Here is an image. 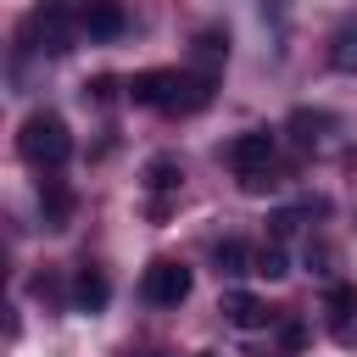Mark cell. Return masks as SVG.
I'll return each mask as SVG.
<instances>
[{
    "label": "cell",
    "mask_w": 357,
    "mask_h": 357,
    "mask_svg": "<svg viewBox=\"0 0 357 357\" xmlns=\"http://www.w3.org/2000/svg\"><path fill=\"white\" fill-rule=\"evenodd\" d=\"M212 73L201 67H151L128 78V100L134 106H156V112H201L212 100Z\"/></svg>",
    "instance_id": "obj_1"
},
{
    "label": "cell",
    "mask_w": 357,
    "mask_h": 357,
    "mask_svg": "<svg viewBox=\"0 0 357 357\" xmlns=\"http://www.w3.org/2000/svg\"><path fill=\"white\" fill-rule=\"evenodd\" d=\"M17 151H22L39 173H50V167H61V162L73 156V134H67V123H61L56 112H28L22 128H17Z\"/></svg>",
    "instance_id": "obj_2"
},
{
    "label": "cell",
    "mask_w": 357,
    "mask_h": 357,
    "mask_svg": "<svg viewBox=\"0 0 357 357\" xmlns=\"http://www.w3.org/2000/svg\"><path fill=\"white\" fill-rule=\"evenodd\" d=\"M73 28H78V0H39L22 17V45L61 56V50H73Z\"/></svg>",
    "instance_id": "obj_3"
},
{
    "label": "cell",
    "mask_w": 357,
    "mask_h": 357,
    "mask_svg": "<svg viewBox=\"0 0 357 357\" xmlns=\"http://www.w3.org/2000/svg\"><path fill=\"white\" fill-rule=\"evenodd\" d=\"M139 296H145L151 307H178V301L190 296V268L173 262V257H156V262L145 268V279H139Z\"/></svg>",
    "instance_id": "obj_4"
},
{
    "label": "cell",
    "mask_w": 357,
    "mask_h": 357,
    "mask_svg": "<svg viewBox=\"0 0 357 357\" xmlns=\"http://www.w3.org/2000/svg\"><path fill=\"white\" fill-rule=\"evenodd\" d=\"M223 162H229L234 173L273 167V134H268V128H245V134H234V139H229V151H223Z\"/></svg>",
    "instance_id": "obj_5"
},
{
    "label": "cell",
    "mask_w": 357,
    "mask_h": 357,
    "mask_svg": "<svg viewBox=\"0 0 357 357\" xmlns=\"http://www.w3.org/2000/svg\"><path fill=\"white\" fill-rule=\"evenodd\" d=\"M78 28H84L89 39H117V33L128 28V17H123L117 0H78Z\"/></svg>",
    "instance_id": "obj_6"
},
{
    "label": "cell",
    "mask_w": 357,
    "mask_h": 357,
    "mask_svg": "<svg viewBox=\"0 0 357 357\" xmlns=\"http://www.w3.org/2000/svg\"><path fill=\"white\" fill-rule=\"evenodd\" d=\"M223 318H229L234 329H257V324H268V307H262L251 290H229V296H223Z\"/></svg>",
    "instance_id": "obj_7"
},
{
    "label": "cell",
    "mask_w": 357,
    "mask_h": 357,
    "mask_svg": "<svg viewBox=\"0 0 357 357\" xmlns=\"http://www.w3.org/2000/svg\"><path fill=\"white\" fill-rule=\"evenodd\" d=\"M39 206H45V223H50V229H67V218H73V190L56 184V178H45V184H39Z\"/></svg>",
    "instance_id": "obj_8"
},
{
    "label": "cell",
    "mask_w": 357,
    "mask_h": 357,
    "mask_svg": "<svg viewBox=\"0 0 357 357\" xmlns=\"http://www.w3.org/2000/svg\"><path fill=\"white\" fill-rule=\"evenodd\" d=\"M223 56H229V33H218V28H201V33H195V67L218 78Z\"/></svg>",
    "instance_id": "obj_9"
},
{
    "label": "cell",
    "mask_w": 357,
    "mask_h": 357,
    "mask_svg": "<svg viewBox=\"0 0 357 357\" xmlns=\"http://www.w3.org/2000/svg\"><path fill=\"white\" fill-rule=\"evenodd\" d=\"M218 273H257V251L245 240H223L218 245Z\"/></svg>",
    "instance_id": "obj_10"
},
{
    "label": "cell",
    "mask_w": 357,
    "mask_h": 357,
    "mask_svg": "<svg viewBox=\"0 0 357 357\" xmlns=\"http://www.w3.org/2000/svg\"><path fill=\"white\" fill-rule=\"evenodd\" d=\"M324 307H329V329L346 340V318H351V307H357V290H351V284H329Z\"/></svg>",
    "instance_id": "obj_11"
},
{
    "label": "cell",
    "mask_w": 357,
    "mask_h": 357,
    "mask_svg": "<svg viewBox=\"0 0 357 357\" xmlns=\"http://www.w3.org/2000/svg\"><path fill=\"white\" fill-rule=\"evenodd\" d=\"M329 67H335V73H357V28H351V22L335 28V39H329Z\"/></svg>",
    "instance_id": "obj_12"
},
{
    "label": "cell",
    "mask_w": 357,
    "mask_h": 357,
    "mask_svg": "<svg viewBox=\"0 0 357 357\" xmlns=\"http://www.w3.org/2000/svg\"><path fill=\"white\" fill-rule=\"evenodd\" d=\"M73 301H78L84 312H100V307H106V279H100L95 268H84L78 284H73Z\"/></svg>",
    "instance_id": "obj_13"
},
{
    "label": "cell",
    "mask_w": 357,
    "mask_h": 357,
    "mask_svg": "<svg viewBox=\"0 0 357 357\" xmlns=\"http://www.w3.org/2000/svg\"><path fill=\"white\" fill-rule=\"evenodd\" d=\"M178 178H184V167H178L173 156H156V162L145 167V184H151V190H178Z\"/></svg>",
    "instance_id": "obj_14"
},
{
    "label": "cell",
    "mask_w": 357,
    "mask_h": 357,
    "mask_svg": "<svg viewBox=\"0 0 357 357\" xmlns=\"http://www.w3.org/2000/svg\"><path fill=\"white\" fill-rule=\"evenodd\" d=\"M257 273H262V279H279V273H290V262H284V245H279V240L257 251Z\"/></svg>",
    "instance_id": "obj_15"
},
{
    "label": "cell",
    "mask_w": 357,
    "mask_h": 357,
    "mask_svg": "<svg viewBox=\"0 0 357 357\" xmlns=\"http://www.w3.org/2000/svg\"><path fill=\"white\" fill-rule=\"evenodd\" d=\"M112 89H117V84H112V78H95V84H84V95H95V100H100V106H106V100H112Z\"/></svg>",
    "instance_id": "obj_16"
},
{
    "label": "cell",
    "mask_w": 357,
    "mask_h": 357,
    "mask_svg": "<svg viewBox=\"0 0 357 357\" xmlns=\"http://www.w3.org/2000/svg\"><path fill=\"white\" fill-rule=\"evenodd\" d=\"M279 340L296 351V346H307V329H301V324H284V329H279Z\"/></svg>",
    "instance_id": "obj_17"
},
{
    "label": "cell",
    "mask_w": 357,
    "mask_h": 357,
    "mask_svg": "<svg viewBox=\"0 0 357 357\" xmlns=\"http://www.w3.org/2000/svg\"><path fill=\"white\" fill-rule=\"evenodd\" d=\"M257 357H262V351H257Z\"/></svg>",
    "instance_id": "obj_18"
}]
</instances>
